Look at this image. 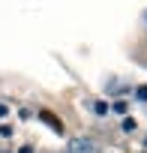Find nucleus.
Here are the masks:
<instances>
[{"label":"nucleus","instance_id":"4","mask_svg":"<svg viewBox=\"0 0 147 153\" xmlns=\"http://www.w3.org/2000/svg\"><path fill=\"white\" fill-rule=\"evenodd\" d=\"M135 129V120L132 117H123V132H132Z\"/></svg>","mask_w":147,"mask_h":153},{"label":"nucleus","instance_id":"2","mask_svg":"<svg viewBox=\"0 0 147 153\" xmlns=\"http://www.w3.org/2000/svg\"><path fill=\"white\" fill-rule=\"evenodd\" d=\"M93 111H96L99 117H105V114H108V102H93Z\"/></svg>","mask_w":147,"mask_h":153},{"label":"nucleus","instance_id":"7","mask_svg":"<svg viewBox=\"0 0 147 153\" xmlns=\"http://www.w3.org/2000/svg\"><path fill=\"white\" fill-rule=\"evenodd\" d=\"M6 111H9V108H6L3 102H0V117H6Z\"/></svg>","mask_w":147,"mask_h":153},{"label":"nucleus","instance_id":"1","mask_svg":"<svg viewBox=\"0 0 147 153\" xmlns=\"http://www.w3.org/2000/svg\"><path fill=\"white\" fill-rule=\"evenodd\" d=\"M66 153H96V141L93 138H72Z\"/></svg>","mask_w":147,"mask_h":153},{"label":"nucleus","instance_id":"3","mask_svg":"<svg viewBox=\"0 0 147 153\" xmlns=\"http://www.w3.org/2000/svg\"><path fill=\"white\" fill-rule=\"evenodd\" d=\"M111 108H114V111H117V114H126V108H129V105H126V102H123V99H117V102H114V105H111Z\"/></svg>","mask_w":147,"mask_h":153},{"label":"nucleus","instance_id":"5","mask_svg":"<svg viewBox=\"0 0 147 153\" xmlns=\"http://www.w3.org/2000/svg\"><path fill=\"white\" fill-rule=\"evenodd\" d=\"M135 96H138L141 102H147V87H138V90H135Z\"/></svg>","mask_w":147,"mask_h":153},{"label":"nucleus","instance_id":"6","mask_svg":"<svg viewBox=\"0 0 147 153\" xmlns=\"http://www.w3.org/2000/svg\"><path fill=\"white\" fill-rule=\"evenodd\" d=\"M18 153H33V147H30V144H24V147H21Z\"/></svg>","mask_w":147,"mask_h":153}]
</instances>
